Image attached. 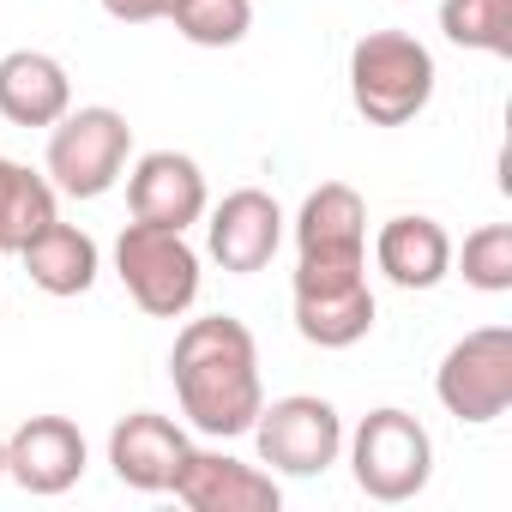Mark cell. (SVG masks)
Here are the masks:
<instances>
[{
  "label": "cell",
  "mask_w": 512,
  "mask_h": 512,
  "mask_svg": "<svg viewBox=\"0 0 512 512\" xmlns=\"http://www.w3.org/2000/svg\"><path fill=\"white\" fill-rule=\"evenodd\" d=\"M169 380H175L187 428H199L205 440H241L266 404L260 344L235 314L187 320L169 344Z\"/></svg>",
  "instance_id": "6da1fadb"
},
{
  "label": "cell",
  "mask_w": 512,
  "mask_h": 512,
  "mask_svg": "<svg viewBox=\"0 0 512 512\" xmlns=\"http://www.w3.org/2000/svg\"><path fill=\"white\" fill-rule=\"evenodd\" d=\"M434 55L410 31H368L350 49V103L368 127H410L434 103Z\"/></svg>",
  "instance_id": "7a4b0ae2"
},
{
  "label": "cell",
  "mask_w": 512,
  "mask_h": 512,
  "mask_svg": "<svg viewBox=\"0 0 512 512\" xmlns=\"http://www.w3.org/2000/svg\"><path fill=\"white\" fill-rule=\"evenodd\" d=\"M133 163V127L121 109L109 103H85L67 109L49 127V151H43V175L55 193L67 199H103Z\"/></svg>",
  "instance_id": "3957f363"
},
{
  "label": "cell",
  "mask_w": 512,
  "mask_h": 512,
  "mask_svg": "<svg viewBox=\"0 0 512 512\" xmlns=\"http://www.w3.org/2000/svg\"><path fill=\"white\" fill-rule=\"evenodd\" d=\"M344 452H350V476L368 500L380 506H404L428 488L434 476V440L428 428L398 410V404H380L356 422V434H344Z\"/></svg>",
  "instance_id": "277c9868"
},
{
  "label": "cell",
  "mask_w": 512,
  "mask_h": 512,
  "mask_svg": "<svg viewBox=\"0 0 512 512\" xmlns=\"http://www.w3.org/2000/svg\"><path fill=\"white\" fill-rule=\"evenodd\" d=\"M115 278L127 284L133 308L151 320H181L199 302V247L187 229H157V223H127L115 235Z\"/></svg>",
  "instance_id": "5b68a950"
},
{
  "label": "cell",
  "mask_w": 512,
  "mask_h": 512,
  "mask_svg": "<svg viewBox=\"0 0 512 512\" xmlns=\"http://www.w3.org/2000/svg\"><path fill=\"white\" fill-rule=\"evenodd\" d=\"M247 434L272 476H326L344 458V416L320 392H290V398L260 404Z\"/></svg>",
  "instance_id": "8992f818"
},
{
  "label": "cell",
  "mask_w": 512,
  "mask_h": 512,
  "mask_svg": "<svg viewBox=\"0 0 512 512\" xmlns=\"http://www.w3.org/2000/svg\"><path fill=\"white\" fill-rule=\"evenodd\" d=\"M434 398L446 416L482 428L512 410V326H476L464 332L440 368H434Z\"/></svg>",
  "instance_id": "52a82bcc"
},
{
  "label": "cell",
  "mask_w": 512,
  "mask_h": 512,
  "mask_svg": "<svg viewBox=\"0 0 512 512\" xmlns=\"http://www.w3.org/2000/svg\"><path fill=\"white\" fill-rule=\"evenodd\" d=\"M290 308H296V332L314 350H350L374 332L380 302L368 284V260L362 266H302L296 260V284H290Z\"/></svg>",
  "instance_id": "ba28073f"
},
{
  "label": "cell",
  "mask_w": 512,
  "mask_h": 512,
  "mask_svg": "<svg viewBox=\"0 0 512 512\" xmlns=\"http://www.w3.org/2000/svg\"><path fill=\"white\" fill-rule=\"evenodd\" d=\"M284 229H290V217L266 187H235L217 205H205V253L229 278L266 272L284 247Z\"/></svg>",
  "instance_id": "9c48e42d"
},
{
  "label": "cell",
  "mask_w": 512,
  "mask_h": 512,
  "mask_svg": "<svg viewBox=\"0 0 512 512\" xmlns=\"http://www.w3.org/2000/svg\"><path fill=\"white\" fill-rule=\"evenodd\" d=\"M169 494L187 512H278L284 506V488L266 464H247L223 446H187Z\"/></svg>",
  "instance_id": "30bf717a"
},
{
  "label": "cell",
  "mask_w": 512,
  "mask_h": 512,
  "mask_svg": "<svg viewBox=\"0 0 512 512\" xmlns=\"http://www.w3.org/2000/svg\"><path fill=\"white\" fill-rule=\"evenodd\" d=\"M296 260L302 266H362L368 260V205L350 181H320L296 211Z\"/></svg>",
  "instance_id": "8fae6325"
},
{
  "label": "cell",
  "mask_w": 512,
  "mask_h": 512,
  "mask_svg": "<svg viewBox=\"0 0 512 512\" xmlns=\"http://www.w3.org/2000/svg\"><path fill=\"white\" fill-rule=\"evenodd\" d=\"M91 464V446L79 434L73 416H25L13 434H7V476L25 488V494H67Z\"/></svg>",
  "instance_id": "7c38bea8"
},
{
  "label": "cell",
  "mask_w": 512,
  "mask_h": 512,
  "mask_svg": "<svg viewBox=\"0 0 512 512\" xmlns=\"http://www.w3.org/2000/svg\"><path fill=\"white\" fill-rule=\"evenodd\" d=\"M205 169L187 151H145L127 169V211L157 229H193L205 217Z\"/></svg>",
  "instance_id": "4fadbf2b"
},
{
  "label": "cell",
  "mask_w": 512,
  "mask_h": 512,
  "mask_svg": "<svg viewBox=\"0 0 512 512\" xmlns=\"http://www.w3.org/2000/svg\"><path fill=\"white\" fill-rule=\"evenodd\" d=\"M187 428L175 416H157V410H133L109 428V470L121 488L133 494H169L181 458H187Z\"/></svg>",
  "instance_id": "5bb4252c"
},
{
  "label": "cell",
  "mask_w": 512,
  "mask_h": 512,
  "mask_svg": "<svg viewBox=\"0 0 512 512\" xmlns=\"http://www.w3.org/2000/svg\"><path fill=\"white\" fill-rule=\"evenodd\" d=\"M374 266H380V278L398 284V290H434V284H446V272H452V235H446L440 217L398 211V217H386L380 235H374Z\"/></svg>",
  "instance_id": "9a60e30c"
},
{
  "label": "cell",
  "mask_w": 512,
  "mask_h": 512,
  "mask_svg": "<svg viewBox=\"0 0 512 512\" xmlns=\"http://www.w3.org/2000/svg\"><path fill=\"white\" fill-rule=\"evenodd\" d=\"M73 109V79L49 49L0 55V121L13 127H55Z\"/></svg>",
  "instance_id": "2e32d148"
},
{
  "label": "cell",
  "mask_w": 512,
  "mask_h": 512,
  "mask_svg": "<svg viewBox=\"0 0 512 512\" xmlns=\"http://www.w3.org/2000/svg\"><path fill=\"white\" fill-rule=\"evenodd\" d=\"M19 260H25V278L43 290V296H85L91 284H97V272H103V247L79 229V223H49V229H37L25 247H19Z\"/></svg>",
  "instance_id": "e0dca14e"
},
{
  "label": "cell",
  "mask_w": 512,
  "mask_h": 512,
  "mask_svg": "<svg viewBox=\"0 0 512 512\" xmlns=\"http://www.w3.org/2000/svg\"><path fill=\"white\" fill-rule=\"evenodd\" d=\"M55 187L49 175H37L31 163H13L0 157V253H19L37 229H49L61 211H55Z\"/></svg>",
  "instance_id": "ac0fdd59"
},
{
  "label": "cell",
  "mask_w": 512,
  "mask_h": 512,
  "mask_svg": "<svg viewBox=\"0 0 512 512\" xmlns=\"http://www.w3.org/2000/svg\"><path fill=\"white\" fill-rule=\"evenodd\" d=\"M440 31L458 49L512 61V0H440Z\"/></svg>",
  "instance_id": "d6986e66"
},
{
  "label": "cell",
  "mask_w": 512,
  "mask_h": 512,
  "mask_svg": "<svg viewBox=\"0 0 512 512\" xmlns=\"http://www.w3.org/2000/svg\"><path fill=\"white\" fill-rule=\"evenodd\" d=\"M163 19L193 49H235L253 31V0H169Z\"/></svg>",
  "instance_id": "ffe728a7"
},
{
  "label": "cell",
  "mask_w": 512,
  "mask_h": 512,
  "mask_svg": "<svg viewBox=\"0 0 512 512\" xmlns=\"http://www.w3.org/2000/svg\"><path fill=\"white\" fill-rule=\"evenodd\" d=\"M452 266L464 272L470 290L482 296H506L512 290V223H482L464 235V253L452 247Z\"/></svg>",
  "instance_id": "44dd1931"
},
{
  "label": "cell",
  "mask_w": 512,
  "mask_h": 512,
  "mask_svg": "<svg viewBox=\"0 0 512 512\" xmlns=\"http://www.w3.org/2000/svg\"><path fill=\"white\" fill-rule=\"evenodd\" d=\"M103 13L115 25H157L169 13V0H103Z\"/></svg>",
  "instance_id": "7402d4cb"
},
{
  "label": "cell",
  "mask_w": 512,
  "mask_h": 512,
  "mask_svg": "<svg viewBox=\"0 0 512 512\" xmlns=\"http://www.w3.org/2000/svg\"><path fill=\"white\" fill-rule=\"evenodd\" d=\"M0 482H7V434H0Z\"/></svg>",
  "instance_id": "603a6c76"
}]
</instances>
